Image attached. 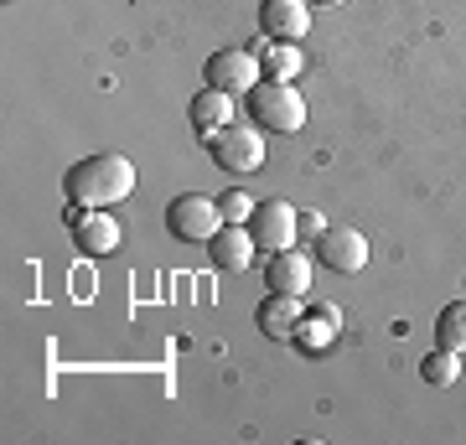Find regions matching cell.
I'll use <instances>...</instances> for the list:
<instances>
[{
	"label": "cell",
	"mask_w": 466,
	"mask_h": 445,
	"mask_svg": "<svg viewBox=\"0 0 466 445\" xmlns=\"http://www.w3.org/2000/svg\"><path fill=\"white\" fill-rule=\"evenodd\" d=\"M317 5H342V0H317Z\"/></svg>",
	"instance_id": "obj_19"
},
{
	"label": "cell",
	"mask_w": 466,
	"mask_h": 445,
	"mask_svg": "<svg viewBox=\"0 0 466 445\" xmlns=\"http://www.w3.org/2000/svg\"><path fill=\"white\" fill-rule=\"evenodd\" d=\"M73 244L84 248V254H115V248H119L115 213H104V207H84V213L73 217Z\"/></svg>",
	"instance_id": "obj_13"
},
{
	"label": "cell",
	"mask_w": 466,
	"mask_h": 445,
	"mask_svg": "<svg viewBox=\"0 0 466 445\" xmlns=\"http://www.w3.org/2000/svg\"><path fill=\"white\" fill-rule=\"evenodd\" d=\"M218 207H223V223H249L259 202H254L249 192H223V197H218Z\"/></svg>",
	"instance_id": "obj_17"
},
{
	"label": "cell",
	"mask_w": 466,
	"mask_h": 445,
	"mask_svg": "<svg viewBox=\"0 0 466 445\" xmlns=\"http://www.w3.org/2000/svg\"><path fill=\"white\" fill-rule=\"evenodd\" d=\"M249 115L259 130H275V135H296L306 125V99H300V88L290 83H259L249 94Z\"/></svg>",
	"instance_id": "obj_2"
},
{
	"label": "cell",
	"mask_w": 466,
	"mask_h": 445,
	"mask_svg": "<svg viewBox=\"0 0 466 445\" xmlns=\"http://www.w3.org/2000/svg\"><path fill=\"white\" fill-rule=\"evenodd\" d=\"M63 192L67 202H78V207H115L135 192V166L115 150H104V156H88V161L67 166L63 177Z\"/></svg>",
	"instance_id": "obj_1"
},
{
	"label": "cell",
	"mask_w": 466,
	"mask_h": 445,
	"mask_svg": "<svg viewBox=\"0 0 466 445\" xmlns=\"http://www.w3.org/2000/svg\"><path fill=\"white\" fill-rule=\"evenodd\" d=\"M187 119H192V130H198L202 140H213L218 130H228V125H233V94H228V88H218V83L198 88L192 104H187Z\"/></svg>",
	"instance_id": "obj_8"
},
{
	"label": "cell",
	"mask_w": 466,
	"mask_h": 445,
	"mask_svg": "<svg viewBox=\"0 0 466 445\" xmlns=\"http://www.w3.org/2000/svg\"><path fill=\"white\" fill-rule=\"evenodd\" d=\"M296 207L290 202H259L249 217V233H254V244L265 248V254H280V248H296L300 244V233H296Z\"/></svg>",
	"instance_id": "obj_6"
},
{
	"label": "cell",
	"mask_w": 466,
	"mask_h": 445,
	"mask_svg": "<svg viewBox=\"0 0 466 445\" xmlns=\"http://www.w3.org/2000/svg\"><path fill=\"white\" fill-rule=\"evenodd\" d=\"M300 300H306V296H275V290H269V300H259L254 321H259V331H265L269 342H296L300 321H306Z\"/></svg>",
	"instance_id": "obj_11"
},
{
	"label": "cell",
	"mask_w": 466,
	"mask_h": 445,
	"mask_svg": "<svg viewBox=\"0 0 466 445\" xmlns=\"http://www.w3.org/2000/svg\"><path fill=\"white\" fill-rule=\"evenodd\" d=\"M167 228L177 233L182 244H208V238L223 228V207H218V197L182 192V197L167 202Z\"/></svg>",
	"instance_id": "obj_3"
},
{
	"label": "cell",
	"mask_w": 466,
	"mask_h": 445,
	"mask_svg": "<svg viewBox=\"0 0 466 445\" xmlns=\"http://www.w3.org/2000/svg\"><path fill=\"white\" fill-rule=\"evenodd\" d=\"M311 248H317V259L327 264V269H337V275H358V269H368V238L358 228H327Z\"/></svg>",
	"instance_id": "obj_7"
},
{
	"label": "cell",
	"mask_w": 466,
	"mask_h": 445,
	"mask_svg": "<svg viewBox=\"0 0 466 445\" xmlns=\"http://www.w3.org/2000/svg\"><path fill=\"white\" fill-rule=\"evenodd\" d=\"M296 233H300V244H317L321 233H327V217H321V213H311V207H306V213L296 217Z\"/></svg>",
	"instance_id": "obj_18"
},
{
	"label": "cell",
	"mask_w": 466,
	"mask_h": 445,
	"mask_svg": "<svg viewBox=\"0 0 466 445\" xmlns=\"http://www.w3.org/2000/svg\"><path fill=\"white\" fill-rule=\"evenodd\" d=\"M202 78L218 83V88H228L233 99H238V94H254V88L265 83V67H259V57H254L249 47H223V52L208 57Z\"/></svg>",
	"instance_id": "obj_4"
},
{
	"label": "cell",
	"mask_w": 466,
	"mask_h": 445,
	"mask_svg": "<svg viewBox=\"0 0 466 445\" xmlns=\"http://www.w3.org/2000/svg\"><path fill=\"white\" fill-rule=\"evenodd\" d=\"M259 67H265L269 83H290L300 73V47L296 42H269V47L259 52Z\"/></svg>",
	"instance_id": "obj_14"
},
{
	"label": "cell",
	"mask_w": 466,
	"mask_h": 445,
	"mask_svg": "<svg viewBox=\"0 0 466 445\" xmlns=\"http://www.w3.org/2000/svg\"><path fill=\"white\" fill-rule=\"evenodd\" d=\"M208 156L223 171H259L265 166V135L249 130V125H228L208 140Z\"/></svg>",
	"instance_id": "obj_5"
},
{
	"label": "cell",
	"mask_w": 466,
	"mask_h": 445,
	"mask_svg": "<svg viewBox=\"0 0 466 445\" xmlns=\"http://www.w3.org/2000/svg\"><path fill=\"white\" fill-rule=\"evenodd\" d=\"M259 26H265L269 42H300L311 32V11H306V0H265L259 5Z\"/></svg>",
	"instance_id": "obj_10"
},
{
	"label": "cell",
	"mask_w": 466,
	"mask_h": 445,
	"mask_svg": "<svg viewBox=\"0 0 466 445\" xmlns=\"http://www.w3.org/2000/svg\"><path fill=\"white\" fill-rule=\"evenodd\" d=\"M254 233H249V223H223V228L208 238V254H213V264L218 269H228V275H238V269H249L254 264Z\"/></svg>",
	"instance_id": "obj_9"
},
{
	"label": "cell",
	"mask_w": 466,
	"mask_h": 445,
	"mask_svg": "<svg viewBox=\"0 0 466 445\" xmlns=\"http://www.w3.org/2000/svg\"><path fill=\"white\" fill-rule=\"evenodd\" d=\"M435 347L466 352V300H451L446 311L435 316Z\"/></svg>",
	"instance_id": "obj_15"
},
{
	"label": "cell",
	"mask_w": 466,
	"mask_h": 445,
	"mask_svg": "<svg viewBox=\"0 0 466 445\" xmlns=\"http://www.w3.org/2000/svg\"><path fill=\"white\" fill-rule=\"evenodd\" d=\"M265 285L275 290V296H306V290H311V259H306L300 248H280V254H269Z\"/></svg>",
	"instance_id": "obj_12"
},
{
	"label": "cell",
	"mask_w": 466,
	"mask_h": 445,
	"mask_svg": "<svg viewBox=\"0 0 466 445\" xmlns=\"http://www.w3.org/2000/svg\"><path fill=\"white\" fill-rule=\"evenodd\" d=\"M420 373H425V383H435V389H451V383L461 379V352H451V347H435L431 358L420 363Z\"/></svg>",
	"instance_id": "obj_16"
}]
</instances>
